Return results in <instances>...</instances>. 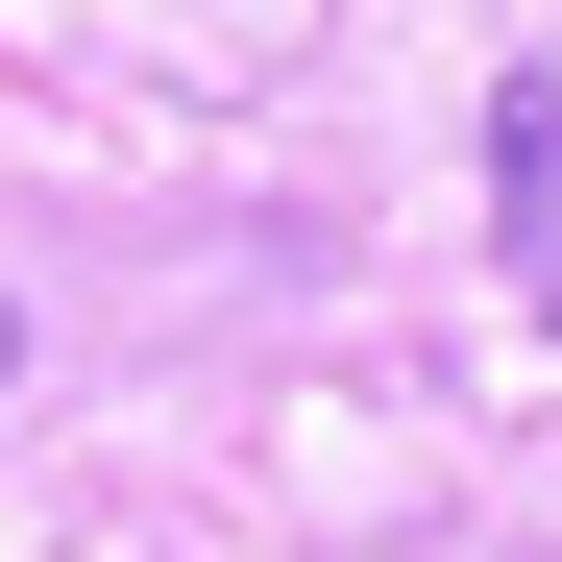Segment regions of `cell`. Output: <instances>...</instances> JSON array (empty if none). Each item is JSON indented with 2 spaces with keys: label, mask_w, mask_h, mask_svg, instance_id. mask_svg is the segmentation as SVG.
Returning <instances> with one entry per match:
<instances>
[{
  "label": "cell",
  "mask_w": 562,
  "mask_h": 562,
  "mask_svg": "<svg viewBox=\"0 0 562 562\" xmlns=\"http://www.w3.org/2000/svg\"><path fill=\"white\" fill-rule=\"evenodd\" d=\"M490 245H514V294L562 318V74H490Z\"/></svg>",
  "instance_id": "6da1fadb"
},
{
  "label": "cell",
  "mask_w": 562,
  "mask_h": 562,
  "mask_svg": "<svg viewBox=\"0 0 562 562\" xmlns=\"http://www.w3.org/2000/svg\"><path fill=\"white\" fill-rule=\"evenodd\" d=\"M0 367H25V294H0Z\"/></svg>",
  "instance_id": "7a4b0ae2"
}]
</instances>
